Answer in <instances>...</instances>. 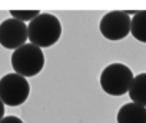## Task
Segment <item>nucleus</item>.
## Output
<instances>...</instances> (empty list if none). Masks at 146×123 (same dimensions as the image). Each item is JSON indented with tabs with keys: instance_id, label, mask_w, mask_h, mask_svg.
Here are the masks:
<instances>
[{
	"instance_id": "nucleus-7",
	"label": "nucleus",
	"mask_w": 146,
	"mask_h": 123,
	"mask_svg": "<svg viewBox=\"0 0 146 123\" xmlns=\"http://www.w3.org/2000/svg\"><path fill=\"white\" fill-rule=\"evenodd\" d=\"M117 123H146V107L137 103H126L117 112Z\"/></svg>"
},
{
	"instance_id": "nucleus-2",
	"label": "nucleus",
	"mask_w": 146,
	"mask_h": 123,
	"mask_svg": "<svg viewBox=\"0 0 146 123\" xmlns=\"http://www.w3.org/2000/svg\"><path fill=\"white\" fill-rule=\"evenodd\" d=\"M44 66L43 50L32 43H26L12 54V67L15 73L23 77H33L42 72Z\"/></svg>"
},
{
	"instance_id": "nucleus-8",
	"label": "nucleus",
	"mask_w": 146,
	"mask_h": 123,
	"mask_svg": "<svg viewBox=\"0 0 146 123\" xmlns=\"http://www.w3.org/2000/svg\"><path fill=\"white\" fill-rule=\"evenodd\" d=\"M129 96L133 103L146 107V73H140L133 79L129 89Z\"/></svg>"
},
{
	"instance_id": "nucleus-3",
	"label": "nucleus",
	"mask_w": 146,
	"mask_h": 123,
	"mask_svg": "<svg viewBox=\"0 0 146 123\" xmlns=\"http://www.w3.org/2000/svg\"><path fill=\"white\" fill-rule=\"evenodd\" d=\"M135 76L132 70L122 63H112L106 66L100 75V86L105 93L110 96H122L129 93Z\"/></svg>"
},
{
	"instance_id": "nucleus-6",
	"label": "nucleus",
	"mask_w": 146,
	"mask_h": 123,
	"mask_svg": "<svg viewBox=\"0 0 146 123\" xmlns=\"http://www.w3.org/2000/svg\"><path fill=\"white\" fill-rule=\"evenodd\" d=\"M27 39V26L23 22L12 17L0 23V44L5 49L17 50L26 44Z\"/></svg>"
},
{
	"instance_id": "nucleus-5",
	"label": "nucleus",
	"mask_w": 146,
	"mask_h": 123,
	"mask_svg": "<svg viewBox=\"0 0 146 123\" xmlns=\"http://www.w3.org/2000/svg\"><path fill=\"white\" fill-rule=\"evenodd\" d=\"M100 33L112 42L125 39L132 29V19L126 12L113 10L106 13L99 23Z\"/></svg>"
},
{
	"instance_id": "nucleus-1",
	"label": "nucleus",
	"mask_w": 146,
	"mask_h": 123,
	"mask_svg": "<svg viewBox=\"0 0 146 123\" xmlns=\"http://www.w3.org/2000/svg\"><path fill=\"white\" fill-rule=\"evenodd\" d=\"M27 34L32 44L43 49L53 46L62 36L60 20L49 13H40L27 26Z\"/></svg>"
},
{
	"instance_id": "nucleus-4",
	"label": "nucleus",
	"mask_w": 146,
	"mask_h": 123,
	"mask_svg": "<svg viewBox=\"0 0 146 123\" xmlns=\"http://www.w3.org/2000/svg\"><path fill=\"white\" fill-rule=\"evenodd\" d=\"M29 93V82L17 73H9L0 79V100L7 106L23 104L27 100Z\"/></svg>"
},
{
	"instance_id": "nucleus-12",
	"label": "nucleus",
	"mask_w": 146,
	"mask_h": 123,
	"mask_svg": "<svg viewBox=\"0 0 146 123\" xmlns=\"http://www.w3.org/2000/svg\"><path fill=\"white\" fill-rule=\"evenodd\" d=\"M5 117V103L0 100V120Z\"/></svg>"
},
{
	"instance_id": "nucleus-10",
	"label": "nucleus",
	"mask_w": 146,
	"mask_h": 123,
	"mask_svg": "<svg viewBox=\"0 0 146 123\" xmlns=\"http://www.w3.org/2000/svg\"><path fill=\"white\" fill-rule=\"evenodd\" d=\"M10 15L13 16V19L16 20H20V22H32L35 20L40 12L39 10H10Z\"/></svg>"
},
{
	"instance_id": "nucleus-9",
	"label": "nucleus",
	"mask_w": 146,
	"mask_h": 123,
	"mask_svg": "<svg viewBox=\"0 0 146 123\" xmlns=\"http://www.w3.org/2000/svg\"><path fill=\"white\" fill-rule=\"evenodd\" d=\"M130 33L136 40L146 43V10H140L133 16Z\"/></svg>"
},
{
	"instance_id": "nucleus-11",
	"label": "nucleus",
	"mask_w": 146,
	"mask_h": 123,
	"mask_svg": "<svg viewBox=\"0 0 146 123\" xmlns=\"http://www.w3.org/2000/svg\"><path fill=\"white\" fill-rule=\"evenodd\" d=\"M0 123H23V120L19 119L17 116H5L0 120Z\"/></svg>"
}]
</instances>
